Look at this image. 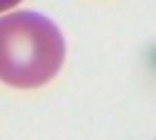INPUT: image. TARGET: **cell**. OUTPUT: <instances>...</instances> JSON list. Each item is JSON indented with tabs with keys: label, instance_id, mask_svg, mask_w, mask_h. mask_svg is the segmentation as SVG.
Instances as JSON below:
<instances>
[{
	"label": "cell",
	"instance_id": "cell-1",
	"mask_svg": "<svg viewBox=\"0 0 156 140\" xmlns=\"http://www.w3.org/2000/svg\"><path fill=\"white\" fill-rule=\"evenodd\" d=\"M66 43L54 21L19 10L0 19V80L15 89H37L62 68Z\"/></svg>",
	"mask_w": 156,
	"mask_h": 140
},
{
	"label": "cell",
	"instance_id": "cell-2",
	"mask_svg": "<svg viewBox=\"0 0 156 140\" xmlns=\"http://www.w3.org/2000/svg\"><path fill=\"white\" fill-rule=\"evenodd\" d=\"M19 2H23V0H0V13H4V10H8V8L16 6Z\"/></svg>",
	"mask_w": 156,
	"mask_h": 140
}]
</instances>
